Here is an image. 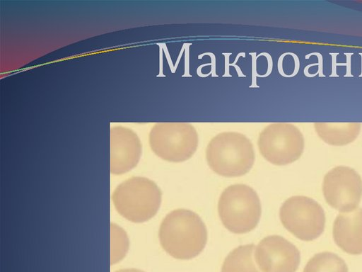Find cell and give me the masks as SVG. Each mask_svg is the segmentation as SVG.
<instances>
[{"label":"cell","instance_id":"cell-4","mask_svg":"<svg viewBox=\"0 0 362 272\" xmlns=\"http://www.w3.org/2000/svg\"><path fill=\"white\" fill-rule=\"evenodd\" d=\"M218 211L223 225L235 233H244L254 229L262 213L257 193L244 183L232 184L221 193Z\"/></svg>","mask_w":362,"mask_h":272},{"label":"cell","instance_id":"cell-1","mask_svg":"<svg viewBox=\"0 0 362 272\" xmlns=\"http://www.w3.org/2000/svg\"><path fill=\"white\" fill-rule=\"evenodd\" d=\"M158 237L163 249L179 259L197 256L207 240L205 223L195 212L183 208L175 209L162 220Z\"/></svg>","mask_w":362,"mask_h":272},{"label":"cell","instance_id":"cell-16","mask_svg":"<svg viewBox=\"0 0 362 272\" xmlns=\"http://www.w3.org/2000/svg\"><path fill=\"white\" fill-rule=\"evenodd\" d=\"M115 272H144L141 270L136 269V268H125V269H120L118 271H116Z\"/></svg>","mask_w":362,"mask_h":272},{"label":"cell","instance_id":"cell-12","mask_svg":"<svg viewBox=\"0 0 362 272\" xmlns=\"http://www.w3.org/2000/svg\"><path fill=\"white\" fill-rule=\"evenodd\" d=\"M314 129L318 137L327 144L343 146L354 141L358 136L359 123H315Z\"/></svg>","mask_w":362,"mask_h":272},{"label":"cell","instance_id":"cell-8","mask_svg":"<svg viewBox=\"0 0 362 272\" xmlns=\"http://www.w3.org/2000/svg\"><path fill=\"white\" fill-rule=\"evenodd\" d=\"M322 191L327 203L343 212L355 210L362 196V178L349 166H337L324 176Z\"/></svg>","mask_w":362,"mask_h":272},{"label":"cell","instance_id":"cell-2","mask_svg":"<svg viewBox=\"0 0 362 272\" xmlns=\"http://www.w3.org/2000/svg\"><path fill=\"white\" fill-rule=\"evenodd\" d=\"M206 157L211 169L217 174L237 176L246 174L252 168L255 154L252 142L245 135L226 131L209 141Z\"/></svg>","mask_w":362,"mask_h":272},{"label":"cell","instance_id":"cell-9","mask_svg":"<svg viewBox=\"0 0 362 272\" xmlns=\"http://www.w3.org/2000/svg\"><path fill=\"white\" fill-rule=\"evenodd\" d=\"M255 259L263 272H296L300 254L288 239L273 234L260 240L255 250Z\"/></svg>","mask_w":362,"mask_h":272},{"label":"cell","instance_id":"cell-5","mask_svg":"<svg viewBox=\"0 0 362 272\" xmlns=\"http://www.w3.org/2000/svg\"><path fill=\"white\" fill-rule=\"evenodd\" d=\"M198 142L197 132L188 123H157L149 135L151 149L159 157L169 162L188 159L197 150Z\"/></svg>","mask_w":362,"mask_h":272},{"label":"cell","instance_id":"cell-6","mask_svg":"<svg viewBox=\"0 0 362 272\" xmlns=\"http://www.w3.org/2000/svg\"><path fill=\"white\" fill-rule=\"evenodd\" d=\"M279 217L283 225L302 240H313L325 229L323 208L308 196H293L286 199L280 208Z\"/></svg>","mask_w":362,"mask_h":272},{"label":"cell","instance_id":"cell-15","mask_svg":"<svg viewBox=\"0 0 362 272\" xmlns=\"http://www.w3.org/2000/svg\"><path fill=\"white\" fill-rule=\"evenodd\" d=\"M111 264L119 261L128 249V239L125 232L115 225H111Z\"/></svg>","mask_w":362,"mask_h":272},{"label":"cell","instance_id":"cell-14","mask_svg":"<svg viewBox=\"0 0 362 272\" xmlns=\"http://www.w3.org/2000/svg\"><path fill=\"white\" fill-rule=\"evenodd\" d=\"M303 272H348L344 260L330 251L315 254L306 264Z\"/></svg>","mask_w":362,"mask_h":272},{"label":"cell","instance_id":"cell-13","mask_svg":"<svg viewBox=\"0 0 362 272\" xmlns=\"http://www.w3.org/2000/svg\"><path fill=\"white\" fill-rule=\"evenodd\" d=\"M254 244L233 249L225 258L221 272H260L255 264Z\"/></svg>","mask_w":362,"mask_h":272},{"label":"cell","instance_id":"cell-11","mask_svg":"<svg viewBox=\"0 0 362 272\" xmlns=\"http://www.w3.org/2000/svg\"><path fill=\"white\" fill-rule=\"evenodd\" d=\"M333 237L345 252L362 254V208L339 214L333 224Z\"/></svg>","mask_w":362,"mask_h":272},{"label":"cell","instance_id":"cell-10","mask_svg":"<svg viewBox=\"0 0 362 272\" xmlns=\"http://www.w3.org/2000/svg\"><path fill=\"white\" fill-rule=\"evenodd\" d=\"M141 145L137 135L123 128L111 133L110 171L114 174L129 171L138 163Z\"/></svg>","mask_w":362,"mask_h":272},{"label":"cell","instance_id":"cell-3","mask_svg":"<svg viewBox=\"0 0 362 272\" xmlns=\"http://www.w3.org/2000/svg\"><path fill=\"white\" fill-rule=\"evenodd\" d=\"M161 196V191L153 181L134 176L124 181L115 189L112 201L122 217L134 222H143L156 215Z\"/></svg>","mask_w":362,"mask_h":272},{"label":"cell","instance_id":"cell-7","mask_svg":"<svg viewBox=\"0 0 362 272\" xmlns=\"http://www.w3.org/2000/svg\"><path fill=\"white\" fill-rule=\"evenodd\" d=\"M257 144L261 154L277 165L297 160L305 146L300 129L288 123H275L266 126L259 135Z\"/></svg>","mask_w":362,"mask_h":272}]
</instances>
